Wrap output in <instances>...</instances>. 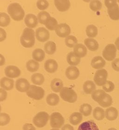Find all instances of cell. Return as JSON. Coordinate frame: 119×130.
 <instances>
[{
  "mask_svg": "<svg viewBox=\"0 0 119 130\" xmlns=\"http://www.w3.org/2000/svg\"><path fill=\"white\" fill-rule=\"evenodd\" d=\"M20 42L22 46L26 48H30L35 43V31L30 28H25L22 34Z\"/></svg>",
  "mask_w": 119,
  "mask_h": 130,
  "instance_id": "cell-1",
  "label": "cell"
},
{
  "mask_svg": "<svg viewBox=\"0 0 119 130\" xmlns=\"http://www.w3.org/2000/svg\"><path fill=\"white\" fill-rule=\"evenodd\" d=\"M8 14L12 19L16 21H21L23 19L25 12L21 5L18 3H12L8 8Z\"/></svg>",
  "mask_w": 119,
  "mask_h": 130,
  "instance_id": "cell-2",
  "label": "cell"
},
{
  "mask_svg": "<svg viewBox=\"0 0 119 130\" xmlns=\"http://www.w3.org/2000/svg\"><path fill=\"white\" fill-rule=\"evenodd\" d=\"M60 96L63 100L69 103H75L77 100V95L76 92L67 87H63L60 92Z\"/></svg>",
  "mask_w": 119,
  "mask_h": 130,
  "instance_id": "cell-3",
  "label": "cell"
},
{
  "mask_svg": "<svg viewBox=\"0 0 119 130\" xmlns=\"http://www.w3.org/2000/svg\"><path fill=\"white\" fill-rule=\"evenodd\" d=\"M45 91L41 87L35 85H30L29 89L27 92V95L28 97L35 100H39L44 97Z\"/></svg>",
  "mask_w": 119,
  "mask_h": 130,
  "instance_id": "cell-4",
  "label": "cell"
},
{
  "mask_svg": "<svg viewBox=\"0 0 119 130\" xmlns=\"http://www.w3.org/2000/svg\"><path fill=\"white\" fill-rule=\"evenodd\" d=\"M49 119V116L48 113L45 111H41L38 112L34 118L33 122L34 125L38 128L44 127Z\"/></svg>",
  "mask_w": 119,
  "mask_h": 130,
  "instance_id": "cell-5",
  "label": "cell"
},
{
  "mask_svg": "<svg viewBox=\"0 0 119 130\" xmlns=\"http://www.w3.org/2000/svg\"><path fill=\"white\" fill-rule=\"evenodd\" d=\"M64 119L62 115L57 112L51 114L50 117V123L52 128L58 129L62 127L64 124Z\"/></svg>",
  "mask_w": 119,
  "mask_h": 130,
  "instance_id": "cell-6",
  "label": "cell"
},
{
  "mask_svg": "<svg viewBox=\"0 0 119 130\" xmlns=\"http://www.w3.org/2000/svg\"><path fill=\"white\" fill-rule=\"evenodd\" d=\"M116 47L113 44H108L102 52V55L105 60L112 61L114 60L116 55Z\"/></svg>",
  "mask_w": 119,
  "mask_h": 130,
  "instance_id": "cell-7",
  "label": "cell"
},
{
  "mask_svg": "<svg viewBox=\"0 0 119 130\" xmlns=\"http://www.w3.org/2000/svg\"><path fill=\"white\" fill-rule=\"evenodd\" d=\"M107 71L104 69H101L97 71L94 76V81L98 86H103L107 82L108 77Z\"/></svg>",
  "mask_w": 119,
  "mask_h": 130,
  "instance_id": "cell-8",
  "label": "cell"
},
{
  "mask_svg": "<svg viewBox=\"0 0 119 130\" xmlns=\"http://www.w3.org/2000/svg\"><path fill=\"white\" fill-rule=\"evenodd\" d=\"M55 31L60 37L67 38L70 34V27L66 23H61L57 26Z\"/></svg>",
  "mask_w": 119,
  "mask_h": 130,
  "instance_id": "cell-9",
  "label": "cell"
},
{
  "mask_svg": "<svg viewBox=\"0 0 119 130\" xmlns=\"http://www.w3.org/2000/svg\"><path fill=\"white\" fill-rule=\"evenodd\" d=\"M35 35L37 40L42 42L48 41L50 37L49 31L43 27H39L36 30Z\"/></svg>",
  "mask_w": 119,
  "mask_h": 130,
  "instance_id": "cell-10",
  "label": "cell"
},
{
  "mask_svg": "<svg viewBox=\"0 0 119 130\" xmlns=\"http://www.w3.org/2000/svg\"><path fill=\"white\" fill-rule=\"evenodd\" d=\"M5 74L8 78H17L20 75L21 70L15 66H8L5 69Z\"/></svg>",
  "mask_w": 119,
  "mask_h": 130,
  "instance_id": "cell-11",
  "label": "cell"
},
{
  "mask_svg": "<svg viewBox=\"0 0 119 130\" xmlns=\"http://www.w3.org/2000/svg\"><path fill=\"white\" fill-rule=\"evenodd\" d=\"M16 87L17 90L20 92H27L30 85L27 79L20 78L16 80Z\"/></svg>",
  "mask_w": 119,
  "mask_h": 130,
  "instance_id": "cell-12",
  "label": "cell"
},
{
  "mask_svg": "<svg viewBox=\"0 0 119 130\" xmlns=\"http://www.w3.org/2000/svg\"><path fill=\"white\" fill-rule=\"evenodd\" d=\"M66 76L70 80H75L78 78L80 72L77 68L74 66L68 67L66 70Z\"/></svg>",
  "mask_w": 119,
  "mask_h": 130,
  "instance_id": "cell-13",
  "label": "cell"
},
{
  "mask_svg": "<svg viewBox=\"0 0 119 130\" xmlns=\"http://www.w3.org/2000/svg\"><path fill=\"white\" fill-rule=\"evenodd\" d=\"M44 68L49 73H54L58 69V64L56 60L50 59L46 60L44 64Z\"/></svg>",
  "mask_w": 119,
  "mask_h": 130,
  "instance_id": "cell-14",
  "label": "cell"
},
{
  "mask_svg": "<svg viewBox=\"0 0 119 130\" xmlns=\"http://www.w3.org/2000/svg\"><path fill=\"white\" fill-rule=\"evenodd\" d=\"M25 23L30 28H35L38 25V19L35 14H27L25 18Z\"/></svg>",
  "mask_w": 119,
  "mask_h": 130,
  "instance_id": "cell-15",
  "label": "cell"
},
{
  "mask_svg": "<svg viewBox=\"0 0 119 130\" xmlns=\"http://www.w3.org/2000/svg\"><path fill=\"white\" fill-rule=\"evenodd\" d=\"M54 2L57 9L60 12L68 10L70 6V2L68 0H55Z\"/></svg>",
  "mask_w": 119,
  "mask_h": 130,
  "instance_id": "cell-16",
  "label": "cell"
},
{
  "mask_svg": "<svg viewBox=\"0 0 119 130\" xmlns=\"http://www.w3.org/2000/svg\"><path fill=\"white\" fill-rule=\"evenodd\" d=\"M91 64L93 68L96 69H99L105 67L106 61L102 57L100 56H97L92 59Z\"/></svg>",
  "mask_w": 119,
  "mask_h": 130,
  "instance_id": "cell-17",
  "label": "cell"
},
{
  "mask_svg": "<svg viewBox=\"0 0 119 130\" xmlns=\"http://www.w3.org/2000/svg\"><path fill=\"white\" fill-rule=\"evenodd\" d=\"M118 114V110L114 107H109L106 110V118L109 121H114L116 119Z\"/></svg>",
  "mask_w": 119,
  "mask_h": 130,
  "instance_id": "cell-18",
  "label": "cell"
},
{
  "mask_svg": "<svg viewBox=\"0 0 119 130\" xmlns=\"http://www.w3.org/2000/svg\"><path fill=\"white\" fill-rule=\"evenodd\" d=\"M13 79L7 77H3L1 79V87L7 91H10L14 87Z\"/></svg>",
  "mask_w": 119,
  "mask_h": 130,
  "instance_id": "cell-19",
  "label": "cell"
},
{
  "mask_svg": "<svg viewBox=\"0 0 119 130\" xmlns=\"http://www.w3.org/2000/svg\"><path fill=\"white\" fill-rule=\"evenodd\" d=\"M73 52L79 58L84 57L87 55V49L82 44H77L73 47Z\"/></svg>",
  "mask_w": 119,
  "mask_h": 130,
  "instance_id": "cell-20",
  "label": "cell"
},
{
  "mask_svg": "<svg viewBox=\"0 0 119 130\" xmlns=\"http://www.w3.org/2000/svg\"><path fill=\"white\" fill-rule=\"evenodd\" d=\"M78 130H99L97 125L92 121H87L82 123L79 126Z\"/></svg>",
  "mask_w": 119,
  "mask_h": 130,
  "instance_id": "cell-21",
  "label": "cell"
},
{
  "mask_svg": "<svg viewBox=\"0 0 119 130\" xmlns=\"http://www.w3.org/2000/svg\"><path fill=\"white\" fill-rule=\"evenodd\" d=\"M84 44L91 51H95L99 48V44L97 41L92 38L86 39L84 40Z\"/></svg>",
  "mask_w": 119,
  "mask_h": 130,
  "instance_id": "cell-22",
  "label": "cell"
},
{
  "mask_svg": "<svg viewBox=\"0 0 119 130\" xmlns=\"http://www.w3.org/2000/svg\"><path fill=\"white\" fill-rule=\"evenodd\" d=\"M83 89L86 94H90L95 91L96 86L94 82L91 80H87L83 84Z\"/></svg>",
  "mask_w": 119,
  "mask_h": 130,
  "instance_id": "cell-23",
  "label": "cell"
},
{
  "mask_svg": "<svg viewBox=\"0 0 119 130\" xmlns=\"http://www.w3.org/2000/svg\"><path fill=\"white\" fill-rule=\"evenodd\" d=\"M67 60L68 63L71 66H77L81 61V59L77 56L73 52H71L68 54Z\"/></svg>",
  "mask_w": 119,
  "mask_h": 130,
  "instance_id": "cell-24",
  "label": "cell"
},
{
  "mask_svg": "<svg viewBox=\"0 0 119 130\" xmlns=\"http://www.w3.org/2000/svg\"><path fill=\"white\" fill-rule=\"evenodd\" d=\"M63 84L62 80L60 79L55 78L53 79L51 83L52 90L55 92H59L63 88Z\"/></svg>",
  "mask_w": 119,
  "mask_h": 130,
  "instance_id": "cell-25",
  "label": "cell"
},
{
  "mask_svg": "<svg viewBox=\"0 0 119 130\" xmlns=\"http://www.w3.org/2000/svg\"><path fill=\"white\" fill-rule=\"evenodd\" d=\"M108 15L110 18L114 21L119 20V7L118 5L114 6L108 9Z\"/></svg>",
  "mask_w": 119,
  "mask_h": 130,
  "instance_id": "cell-26",
  "label": "cell"
},
{
  "mask_svg": "<svg viewBox=\"0 0 119 130\" xmlns=\"http://www.w3.org/2000/svg\"><path fill=\"white\" fill-rule=\"evenodd\" d=\"M113 103V100L111 96L106 93L105 94L99 101L98 104L100 106L103 107H108L111 106Z\"/></svg>",
  "mask_w": 119,
  "mask_h": 130,
  "instance_id": "cell-27",
  "label": "cell"
},
{
  "mask_svg": "<svg viewBox=\"0 0 119 130\" xmlns=\"http://www.w3.org/2000/svg\"><path fill=\"white\" fill-rule=\"evenodd\" d=\"M82 119L83 116L82 114L78 112H75L71 115L69 117V121L71 124L76 125L82 121Z\"/></svg>",
  "mask_w": 119,
  "mask_h": 130,
  "instance_id": "cell-28",
  "label": "cell"
},
{
  "mask_svg": "<svg viewBox=\"0 0 119 130\" xmlns=\"http://www.w3.org/2000/svg\"><path fill=\"white\" fill-rule=\"evenodd\" d=\"M32 57L34 60L35 61L41 62L44 59L45 57V54L43 50L41 49H36L33 52Z\"/></svg>",
  "mask_w": 119,
  "mask_h": 130,
  "instance_id": "cell-29",
  "label": "cell"
},
{
  "mask_svg": "<svg viewBox=\"0 0 119 130\" xmlns=\"http://www.w3.org/2000/svg\"><path fill=\"white\" fill-rule=\"evenodd\" d=\"M46 101L47 103L50 106H57L59 103V97L55 93H51L48 95Z\"/></svg>",
  "mask_w": 119,
  "mask_h": 130,
  "instance_id": "cell-30",
  "label": "cell"
},
{
  "mask_svg": "<svg viewBox=\"0 0 119 130\" xmlns=\"http://www.w3.org/2000/svg\"><path fill=\"white\" fill-rule=\"evenodd\" d=\"M93 115L95 119L100 121L104 119L105 117V112L103 109L100 107H97L94 110Z\"/></svg>",
  "mask_w": 119,
  "mask_h": 130,
  "instance_id": "cell-31",
  "label": "cell"
},
{
  "mask_svg": "<svg viewBox=\"0 0 119 130\" xmlns=\"http://www.w3.org/2000/svg\"><path fill=\"white\" fill-rule=\"evenodd\" d=\"M45 51L48 54L52 55L54 54L56 50V46L54 42L49 41L46 43L44 45Z\"/></svg>",
  "mask_w": 119,
  "mask_h": 130,
  "instance_id": "cell-32",
  "label": "cell"
},
{
  "mask_svg": "<svg viewBox=\"0 0 119 130\" xmlns=\"http://www.w3.org/2000/svg\"><path fill=\"white\" fill-rule=\"evenodd\" d=\"M31 81L33 83L37 85H41L43 84L45 79L43 75L40 73H35L31 76Z\"/></svg>",
  "mask_w": 119,
  "mask_h": 130,
  "instance_id": "cell-33",
  "label": "cell"
},
{
  "mask_svg": "<svg viewBox=\"0 0 119 130\" xmlns=\"http://www.w3.org/2000/svg\"><path fill=\"white\" fill-rule=\"evenodd\" d=\"M86 31L87 36L90 38H94L97 35V27L94 25H88Z\"/></svg>",
  "mask_w": 119,
  "mask_h": 130,
  "instance_id": "cell-34",
  "label": "cell"
},
{
  "mask_svg": "<svg viewBox=\"0 0 119 130\" xmlns=\"http://www.w3.org/2000/svg\"><path fill=\"white\" fill-rule=\"evenodd\" d=\"M92 111V107L90 105L88 104H82L80 108V113L84 115V116H89L91 114Z\"/></svg>",
  "mask_w": 119,
  "mask_h": 130,
  "instance_id": "cell-35",
  "label": "cell"
},
{
  "mask_svg": "<svg viewBox=\"0 0 119 130\" xmlns=\"http://www.w3.org/2000/svg\"><path fill=\"white\" fill-rule=\"evenodd\" d=\"M27 70L30 72H35L39 68V64L35 60H28L26 64Z\"/></svg>",
  "mask_w": 119,
  "mask_h": 130,
  "instance_id": "cell-36",
  "label": "cell"
},
{
  "mask_svg": "<svg viewBox=\"0 0 119 130\" xmlns=\"http://www.w3.org/2000/svg\"><path fill=\"white\" fill-rule=\"evenodd\" d=\"M46 27L49 30L53 31L55 30L58 25L57 20L54 17H50L46 22Z\"/></svg>",
  "mask_w": 119,
  "mask_h": 130,
  "instance_id": "cell-37",
  "label": "cell"
},
{
  "mask_svg": "<svg viewBox=\"0 0 119 130\" xmlns=\"http://www.w3.org/2000/svg\"><path fill=\"white\" fill-rule=\"evenodd\" d=\"M10 18L5 13L0 14V26L2 27H5L10 24Z\"/></svg>",
  "mask_w": 119,
  "mask_h": 130,
  "instance_id": "cell-38",
  "label": "cell"
},
{
  "mask_svg": "<svg viewBox=\"0 0 119 130\" xmlns=\"http://www.w3.org/2000/svg\"><path fill=\"white\" fill-rule=\"evenodd\" d=\"M77 42L78 41L77 38L73 35H69L65 39L66 46L70 48L75 47L76 45L77 44Z\"/></svg>",
  "mask_w": 119,
  "mask_h": 130,
  "instance_id": "cell-39",
  "label": "cell"
},
{
  "mask_svg": "<svg viewBox=\"0 0 119 130\" xmlns=\"http://www.w3.org/2000/svg\"><path fill=\"white\" fill-rule=\"evenodd\" d=\"M51 16L49 13L46 11H41L38 15V19L39 22L42 24L45 25L47 20Z\"/></svg>",
  "mask_w": 119,
  "mask_h": 130,
  "instance_id": "cell-40",
  "label": "cell"
},
{
  "mask_svg": "<svg viewBox=\"0 0 119 130\" xmlns=\"http://www.w3.org/2000/svg\"><path fill=\"white\" fill-rule=\"evenodd\" d=\"M105 94V92L102 90H95L92 94V98L95 102L98 103L100 99Z\"/></svg>",
  "mask_w": 119,
  "mask_h": 130,
  "instance_id": "cell-41",
  "label": "cell"
},
{
  "mask_svg": "<svg viewBox=\"0 0 119 130\" xmlns=\"http://www.w3.org/2000/svg\"><path fill=\"white\" fill-rule=\"evenodd\" d=\"M90 8L93 11L96 12L102 8V3L99 1L94 0L92 1L90 3Z\"/></svg>",
  "mask_w": 119,
  "mask_h": 130,
  "instance_id": "cell-42",
  "label": "cell"
},
{
  "mask_svg": "<svg viewBox=\"0 0 119 130\" xmlns=\"http://www.w3.org/2000/svg\"><path fill=\"white\" fill-rule=\"evenodd\" d=\"M10 121V118L8 114L1 113L0 114V125L4 126L8 125Z\"/></svg>",
  "mask_w": 119,
  "mask_h": 130,
  "instance_id": "cell-43",
  "label": "cell"
},
{
  "mask_svg": "<svg viewBox=\"0 0 119 130\" xmlns=\"http://www.w3.org/2000/svg\"><path fill=\"white\" fill-rule=\"evenodd\" d=\"M114 85L111 81L108 80L105 84L102 86L103 90L105 92H112L114 89Z\"/></svg>",
  "mask_w": 119,
  "mask_h": 130,
  "instance_id": "cell-44",
  "label": "cell"
},
{
  "mask_svg": "<svg viewBox=\"0 0 119 130\" xmlns=\"http://www.w3.org/2000/svg\"><path fill=\"white\" fill-rule=\"evenodd\" d=\"M36 5L40 10H43L49 7V3L46 0H39L37 2Z\"/></svg>",
  "mask_w": 119,
  "mask_h": 130,
  "instance_id": "cell-45",
  "label": "cell"
},
{
  "mask_svg": "<svg viewBox=\"0 0 119 130\" xmlns=\"http://www.w3.org/2000/svg\"><path fill=\"white\" fill-rule=\"evenodd\" d=\"M117 4L116 1L114 0H106L105 1V4L108 9L116 5Z\"/></svg>",
  "mask_w": 119,
  "mask_h": 130,
  "instance_id": "cell-46",
  "label": "cell"
},
{
  "mask_svg": "<svg viewBox=\"0 0 119 130\" xmlns=\"http://www.w3.org/2000/svg\"><path fill=\"white\" fill-rule=\"evenodd\" d=\"M112 68L114 70L117 72H119V59L117 58L112 62Z\"/></svg>",
  "mask_w": 119,
  "mask_h": 130,
  "instance_id": "cell-47",
  "label": "cell"
},
{
  "mask_svg": "<svg viewBox=\"0 0 119 130\" xmlns=\"http://www.w3.org/2000/svg\"><path fill=\"white\" fill-rule=\"evenodd\" d=\"M0 95H1V101L5 100L7 97V92L4 89L2 88L0 89Z\"/></svg>",
  "mask_w": 119,
  "mask_h": 130,
  "instance_id": "cell-48",
  "label": "cell"
},
{
  "mask_svg": "<svg viewBox=\"0 0 119 130\" xmlns=\"http://www.w3.org/2000/svg\"><path fill=\"white\" fill-rule=\"evenodd\" d=\"M23 130H36L35 128L31 124L26 123L23 126Z\"/></svg>",
  "mask_w": 119,
  "mask_h": 130,
  "instance_id": "cell-49",
  "label": "cell"
},
{
  "mask_svg": "<svg viewBox=\"0 0 119 130\" xmlns=\"http://www.w3.org/2000/svg\"><path fill=\"white\" fill-rule=\"evenodd\" d=\"M6 32L3 29V28H0V41L2 42L4 41L6 38Z\"/></svg>",
  "mask_w": 119,
  "mask_h": 130,
  "instance_id": "cell-50",
  "label": "cell"
},
{
  "mask_svg": "<svg viewBox=\"0 0 119 130\" xmlns=\"http://www.w3.org/2000/svg\"><path fill=\"white\" fill-rule=\"evenodd\" d=\"M62 130H74L73 127L69 124H67L62 127Z\"/></svg>",
  "mask_w": 119,
  "mask_h": 130,
  "instance_id": "cell-51",
  "label": "cell"
},
{
  "mask_svg": "<svg viewBox=\"0 0 119 130\" xmlns=\"http://www.w3.org/2000/svg\"><path fill=\"white\" fill-rule=\"evenodd\" d=\"M115 45L116 47V48L118 49L119 50V37L117 38L115 41Z\"/></svg>",
  "mask_w": 119,
  "mask_h": 130,
  "instance_id": "cell-52",
  "label": "cell"
},
{
  "mask_svg": "<svg viewBox=\"0 0 119 130\" xmlns=\"http://www.w3.org/2000/svg\"><path fill=\"white\" fill-rule=\"evenodd\" d=\"M108 130H117L116 129L114 128H109Z\"/></svg>",
  "mask_w": 119,
  "mask_h": 130,
  "instance_id": "cell-53",
  "label": "cell"
},
{
  "mask_svg": "<svg viewBox=\"0 0 119 130\" xmlns=\"http://www.w3.org/2000/svg\"><path fill=\"white\" fill-rule=\"evenodd\" d=\"M60 130L59 129H56V128H54V129H52L51 130Z\"/></svg>",
  "mask_w": 119,
  "mask_h": 130,
  "instance_id": "cell-54",
  "label": "cell"
}]
</instances>
